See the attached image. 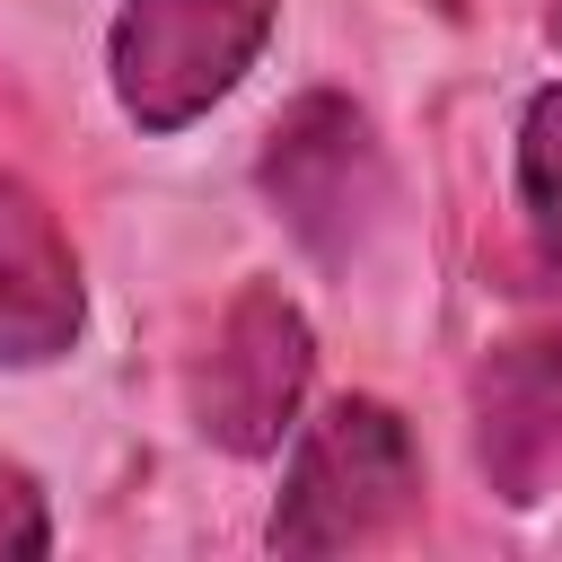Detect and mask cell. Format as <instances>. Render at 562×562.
<instances>
[{
	"instance_id": "1",
	"label": "cell",
	"mask_w": 562,
	"mask_h": 562,
	"mask_svg": "<svg viewBox=\"0 0 562 562\" xmlns=\"http://www.w3.org/2000/svg\"><path fill=\"white\" fill-rule=\"evenodd\" d=\"M422 509V439L378 395H334L316 422H299L281 501L263 518L272 553H351L395 536Z\"/></svg>"
},
{
	"instance_id": "2",
	"label": "cell",
	"mask_w": 562,
	"mask_h": 562,
	"mask_svg": "<svg viewBox=\"0 0 562 562\" xmlns=\"http://www.w3.org/2000/svg\"><path fill=\"white\" fill-rule=\"evenodd\" d=\"M255 184H263V202L281 211V228H290L325 272H351V263L369 255V237L386 228V211H395L386 140H378V123H369L342 88H307V97L263 132Z\"/></svg>"
},
{
	"instance_id": "3",
	"label": "cell",
	"mask_w": 562,
	"mask_h": 562,
	"mask_svg": "<svg viewBox=\"0 0 562 562\" xmlns=\"http://www.w3.org/2000/svg\"><path fill=\"white\" fill-rule=\"evenodd\" d=\"M281 0H123L105 35V79L132 132L167 140L202 123L272 44Z\"/></svg>"
},
{
	"instance_id": "4",
	"label": "cell",
	"mask_w": 562,
	"mask_h": 562,
	"mask_svg": "<svg viewBox=\"0 0 562 562\" xmlns=\"http://www.w3.org/2000/svg\"><path fill=\"white\" fill-rule=\"evenodd\" d=\"M307 378H316V334L299 299L281 281H246L193 360V430L228 457H272L299 430Z\"/></svg>"
},
{
	"instance_id": "5",
	"label": "cell",
	"mask_w": 562,
	"mask_h": 562,
	"mask_svg": "<svg viewBox=\"0 0 562 562\" xmlns=\"http://www.w3.org/2000/svg\"><path fill=\"white\" fill-rule=\"evenodd\" d=\"M474 465L509 509H536L562 465V334H509L474 369Z\"/></svg>"
},
{
	"instance_id": "6",
	"label": "cell",
	"mask_w": 562,
	"mask_h": 562,
	"mask_svg": "<svg viewBox=\"0 0 562 562\" xmlns=\"http://www.w3.org/2000/svg\"><path fill=\"white\" fill-rule=\"evenodd\" d=\"M88 325V281L79 246L53 220V202L0 167V369H44L79 342Z\"/></svg>"
},
{
	"instance_id": "7",
	"label": "cell",
	"mask_w": 562,
	"mask_h": 562,
	"mask_svg": "<svg viewBox=\"0 0 562 562\" xmlns=\"http://www.w3.org/2000/svg\"><path fill=\"white\" fill-rule=\"evenodd\" d=\"M518 220L544 272H562V79L527 97L518 114Z\"/></svg>"
},
{
	"instance_id": "8",
	"label": "cell",
	"mask_w": 562,
	"mask_h": 562,
	"mask_svg": "<svg viewBox=\"0 0 562 562\" xmlns=\"http://www.w3.org/2000/svg\"><path fill=\"white\" fill-rule=\"evenodd\" d=\"M35 553H53L44 483H35L18 457H0V562H35Z\"/></svg>"
},
{
	"instance_id": "9",
	"label": "cell",
	"mask_w": 562,
	"mask_h": 562,
	"mask_svg": "<svg viewBox=\"0 0 562 562\" xmlns=\"http://www.w3.org/2000/svg\"><path fill=\"white\" fill-rule=\"evenodd\" d=\"M544 44H553V53H562V0H553V9H544Z\"/></svg>"
},
{
	"instance_id": "10",
	"label": "cell",
	"mask_w": 562,
	"mask_h": 562,
	"mask_svg": "<svg viewBox=\"0 0 562 562\" xmlns=\"http://www.w3.org/2000/svg\"><path fill=\"white\" fill-rule=\"evenodd\" d=\"M430 9H448V18H457V9H465V0H430Z\"/></svg>"
}]
</instances>
